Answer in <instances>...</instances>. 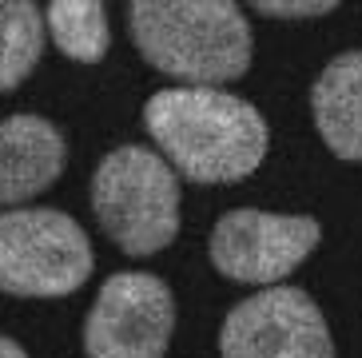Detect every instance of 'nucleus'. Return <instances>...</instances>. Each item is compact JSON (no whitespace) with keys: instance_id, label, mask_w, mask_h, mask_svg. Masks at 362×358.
Wrapping results in <instances>:
<instances>
[{"instance_id":"nucleus-8","label":"nucleus","mask_w":362,"mask_h":358,"mask_svg":"<svg viewBox=\"0 0 362 358\" xmlns=\"http://www.w3.org/2000/svg\"><path fill=\"white\" fill-rule=\"evenodd\" d=\"M68 163L64 132L44 116L21 112L0 120V207L36 200Z\"/></svg>"},{"instance_id":"nucleus-13","label":"nucleus","mask_w":362,"mask_h":358,"mask_svg":"<svg viewBox=\"0 0 362 358\" xmlns=\"http://www.w3.org/2000/svg\"><path fill=\"white\" fill-rule=\"evenodd\" d=\"M0 358H28V354H24L21 342H12V338L0 335Z\"/></svg>"},{"instance_id":"nucleus-11","label":"nucleus","mask_w":362,"mask_h":358,"mask_svg":"<svg viewBox=\"0 0 362 358\" xmlns=\"http://www.w3.org/2000/svg\"><path fill=\"white\" fill-rule=\"evenodd\" d=\"M44 12L33 0H0V96L21 88L44 56Z\"/></svg>"},{"instance_id":"nucleus-4","label":"nucleus","mask_w":362,"mask_h":358,"mask_svg":"<svg viewBox=\"0 0 362 358\" xmlns=\"http://www.w3.org/2000/svg\"><path fill=\"white\" fill-rule=\"evenodd\" d=\"M84 227L52 207L0 211V295L64 299L92 275Z\"/></svg>"},{"instance_id":"nucleus-3","label":"nucleus","mask_w":362,"mask_h":358,"mask_svg":"<svg viewBox=\"0 0 362 358\" xmlns=\"http://www.w3.org/2000/svg\"><path fill=\"white\" fill-rule=\"evenodd\" d=\"M92 211L124 255H156L180 235V175L160 151L124 144L92 175Z\"/></svg>"},{"instance_id":"nucleus-1","label":"nucleus","mask_w":362,"mask_h":358,"mask_svg":"<svg viewBox=\"0 0 362 358\" xmlns=\"http://www.w3.org/2000/svg\"><path fill=\"white\" fill-rule=\"evenodd\" d=\"M144 127L192 183H239L267 156V120L223 88H160L144 104Z\"/></svg>"},{"instance_id":"nucleus-5","label":"nucleus","mask_w":362,"mask_h":358,"mask_svg":"<svg viewBox=\"0 0 362 358\" xmlns=\"http://www.w3.org/2000/svg\"><path fill=\"white\" fill-rule=\"evenodd\" d=\"M319 219L310 215H271V211L239 207L219 215L207 239L211 267L231 283L283 287L291 271L319 247Z\"/></svg>"},{"instance_id":"nucleus-2","label":"nucleus","mask_w":362,"mask_h":358,"mask_svg":"<svg viewBox=\"0 0 362 358\" xmlns=\"http://www.w3.org/2000/svg\"><path fill=\"white\" fill-rule=\"evenodd\" d=\"M139 56L187 88H219L251 68V24L231 0H132Z\"/></svg>"},{"instance_id":"nucleus-7","label":"nucleus","mask_w":362,"mask_h":358,"mask_svg":"<svg viewBox=\"0 0 362 358\" xmlns=\"http://www.w3.org/2000/svg\"><path fill=\"white\" fill-rule=\"evenodd\" d=\"M223 358H334L319 303L298 287H267L231 306L219 330Z\"/></svg>"},{"instance_id":"nucleus-9","label":"nucleus","mask_w":362,"mask_h":358,"mask_svg":"<svg viewBox=\"0 0 362 358\" xmlns=\"http://www.w3.org/2000/svg\"><path fill=\"white\" fill-rule=\"evenodd\" d=\"M310 112L322 144L339 159H362V52H342L310 88Z\"/></svg>"},{"instance_id":"nucleus-6","label":"nucleus","mask_w":362,"mask_h":358,"mask_svg":"<svg viewBox=\"0 0 362 358\" xmlns=\"http://www.w3.org/2000/svg\"><path fill=\"white\" fill-rule=\"evenodd\" d=\"M175 330V295L160 275L116 271L84 318L88 358H163Z\"/></svg>"},{"instance_id":"nucleus-12","label":"nucleus","mask_w":362,"mask_h":358,"mask_svg":"<svg viewBox=\"0 0 362 358\" xmlns=\"http://www.w3.org/2000/svg\"><path fill=\"white\" fill-rule=\"evenodd\" d=\"M255 12L275 21H303V16H327L334 12V0H259Z\"/></svg>"},{"instance_id":"nucleus-10","label":"nucleus","mask_w":362,"mask_h":358,"mask_svg":"<svg viewBox=\"0 0 362 358\" xmlns=\"http://www.w3.org/2000/svg\"><path fill=\"white\" fill-rule=\"evenodd\" d=\"M44 28L76 64H100L112 48V28L100 0H52L44 8Z\"/></svg>"}]
</instances>
